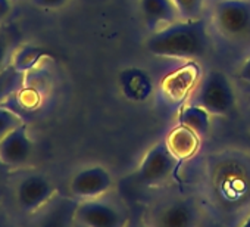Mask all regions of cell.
Returning <instances> with one entry per match:
<instances>
[{"mask_svg":"<svg viewBox=\"0 0 250 227\" xmlns=\"http://www.w3.org/2000/svg\"><path fill=\"white\" fill-rule=\"evenodd\" d=\"M180 20H197L202 18L205 0H172Z\"/></svg>","mask_w":250,"mask_h":227,"instance_id":"cell-17","label":"cell"},{"mask_svg":"<svg viewBox=\"0 0 250 227\" xmlns=\"http://www.w3.org/2000/svg\"><path fill=\"white\" fill-rule=\"evenodd\" d=\"M196 212L188 202H172L161 214L158 224L165 227H187L194 223Z\"/></svg>","mask_w":250,"mask_h":227,"instance_id":"cell-14","label":"cell"},{"mask_svg":"<svg viewBox=\"0 0 250 227\" xmlns=\"http://www.w3.org/2000/svg\"><path fill=\"white\" fill-rule=\"evenodd\" d=\"M47 55V50L39 46H33V45H25L21 46L15 50L11 65L18 69L20 72L28 74L31 72L40 62L42 59Z\"/></svg>","mask_w":250,"mask_h":227,"instance_id":"cell-15","label":"cell"},{"mask_svg":"<svg viewBox=\"0 0 250 227\" xmlns=\"http://www.w3.org/2000/svg\"><path fill=\"white\" fill-rule=\"evenodd\" d=\"M21 124H24V120L15 111L0 105V142Z\"/></svg>","mask_w":250,"mask_h":227,"instance_id":"cell-18","label":"cell"},{"mask_svg":"<svg viewBox=\"0 0 250 227\" xmlns=\"http://www.w3.org/2000/svg\"><path fill=\"white\" fill-rule=\"evenodd\" d=\"M165 140H167L171 152L178 159H186V158L193 157L200 143V137L193 130L187 129L186 126H181V124H178V127L171 130V133L168 135V137Z\"/></svg>","mask_w":250,"mask_h":227,"instance_id":"cell-12","label":"cell"},{"mask_svg":"<svg viewBox=\"0 0 250 227\" xmlns=\"http://www.w3.org/2000/svg\"><path fill=\"white\" fill-rule=\"evenodd\" d=\"M113 186L110 173L100 167L91 165L80 170L69 183V192L77 199H97L107 193Z\"/></svg>","mask_w":250,"mask_h":227,"instance_id":"cell-7","label":"cell"},{"mask_svg":"<svg viewBox=\"0 0 250 227\" xmlns=\"http://www.w3.org/2000/svg\"><path fill=\"white\" fill-rule=\"evenodd\" d=\"M14 2H27V0H14ZM30 2V0H28Z\"/></svg>","mask_w":250,"mask_h":227,"instance_id":"cell-25","label":"cell"},{"mask_svg":"<svg viewBox=\"0 0 250 227\" xmlns=\"http://www.w3.org/2000/svg\"><path fill=\"white\" fill-rule=\"evenodd\" d=\"M178 158L171 152L167 140L152 146L145 155L137 173L136 180L145 186H156L164 183L175 170Z\"/></svg>","mask_w":250,"mask_h":227,"instance_id":"cell-4","label":"cell"},{"mask_svg":"<svg viewBox=\"0 0 250 227\" xmlns=\"http://www.w3.org/2000/svg\"><path fill=\"white\" fill-rule=\"evenodd\" d=\"M243 226H247V227H250V217H247V218H246V221L243 223Z\"/></svg>","mask_w":250,"mask_h":227,"instance_id":"cell-24","label":"cell"},{"mask_svg":"<svg viewBox=\"0 0 250 227\" xmlns=\"http://www.w3.org/2000/svg\"><path fill=\"white\" fill-rule=\"evenodd\" d=\"M119 84H121L122 93L130 100H134V102L146 100L152 94V90H153L150 77L147 75V72L139 68H130L121 72Z\"/></svg>","mask_w":250,"mask_h":227,"instance_id":"cell-11","label":"cell"},{"mask_svg":"<svg viewBox=\"0 0 250 227\" xmlns=\"http://www.w3.org/2000/svg\"><path fill=\"white\" fill-rule=\"evenodd\" d=\"M14 0H0V24L9 20L14 11Z\"/></svg>","mask_w":250,"mask_h":227,"instance_id":"cell-21","label":"cell"},{"mask_svg":"<svg viewBox=\"0 0 250 227\" xmlns=\"http://www.w3.org/2000/svg\"><path fill=\"white\" fill-rule=\"evenodd\" d=\"M8 170H9V168H8V167H6V165L2 162V161H0V176H2L3 173H6Z\"/></svg>","mask_w":250,"mask_h":227,"instance_id":"cell-23","label":"cell"},{"mask_svg":"<svg viewBox=\"0 0 250 227\" xmlns=\"http://www.w3.org/2000/svg\"><path fill=\"white\" fill-rule=\"evenodd\" d=\"M33 140L24 123L0 142V161L8 168L24 167L33 155Z\"/></svg>","mask_w":250,"mask_h":227,"instance_id":"cell-8","label":"cell"},{"mask_svg":"<svg viewBox=\"0 0 250 227\" xmlns=\"http://www.w3.org/2000/svg\"><path fill=\"white\" fill-rule=\"evenodd\" d=\"M74 223L85 227H118L125 223V217L113 205L97 199H83L75 205Z\"/></svg>","mask_w":250,"mask_h":227,"instance_id":"cell-6","label":"cell"},{"mask_svg":"<svg viewBox=\"0 0 250 227\" xmlns=\"http://www.w3.org/2000/svg\"><path fill=\"white\" fill-rule=\"evenodd\" d=\"M212 27L227 45L250 55V0H218Z\"/></svg>","mask_w":250,"mask_h":227,"instance_id":"cell-2","label":"cell"},{"mask_svg":"<svg viewBox=\"0 0 250 227\" xmlns=\"http://www.w3.org/2000/svg\"><path fill=\"white\" fill-rule=\"evenodd\" d=\"M209 117H210V114L206 109L190 102L188 105H186L181 109L180 115H178V123L181 126H186L187 129L193 130L202 139L209 133V129H210Z\"/></svg>","mask_w":250,"mask_h":227,"instance_id":"cell-13","label":"cell"},{"mask_svg":"<svg viewBox=\"0 0 250 227\" xmlns=\"http://www.w3.org/2000/svg\"><path fill=\"white\" fill-rule=\"evenodd\" d=\"M30 2L40 9L53 11V9H59V8L65 6L69 0H30Z\"/></svg>","mask_w":250,"mask_h":227,"instance_id":"cell-20","label":"cell"},{"mask_svg":"<svg viewBox=\"0 0 250 227\" xmlns=\"http://www.w3.org/2000/svg\"><path fill=\"white\" fill-rule=\"evenodd\" d=\"M147 50L161 58L194 61L206 55L209 49V30L203 18L178 20L152 33Z\"/></svg>","mask_w":250,"mask_h":227,"instance_id":"cell-1","label":"cell"},{"mask_svg":"<svg viewBox=\"0 0 250 227\" xmlns=\"http://www.w3.org/2000/svg\"><path fill=\"white\" fill-rule=\"evenodd\" d=\"M24 72H20L12 65H8L3 71H0V105L14 93L20 91L25 81Z\"/></svg>","mask_w":250,"mask_h":227,"instance_id":"cell-16","label":"cell"},{"mask_svg":"<svg viewBox=\"0 0 250 227\" xmlns=\"http://www.w3.org/2000/svg\"><path fill=\"white\" fill-rule=\"evenodd\" d=\"M238 77L246 81V83H250V55L246 58V61L241 64L240 69H238Z\"/></svg>","mask_w":250,"mask_h":227,"instance_id":"cell-22","label":"cell"},{"mask_svg":"<svg viewBox=\"0 0 250 227\" xmlns=\"http://www.w3.org/2000/svg\"><path fill=\"white\" fill-rule=\"evenodd\" d=\"M190 102L202 106L210 115L224 117L234 108L235 94L228 77L221 71L212 69L199 80Z\"/></svg>","mask_w":250,"mask_h":227,"instance_id":"cell-3","label":"cell"},{"mask_svg":"<svg viewBox=\"0 0 250 227\" xmlns=\"http://www.w3.org/2000/svg\"><path fill=\"white\" fill-rule=\"evenodd\" d=\"M14 53L15 50L11 34L8 31L0 30V71H3L8 65H11Z\"/></svg>","mask_w":250,"mask_h":227,"instance_id":"cell-19","label":"cell"},{"mask_svg":"<svg viewBox=\"0 0 250 227\" xmlns=\"http://www.w3.org/2000/svg\"><path fill=\"white\" fill-rule=\"evenodd\" d=\"M56 193L53 183L40 173L24 176L15 186V202L25 214H33L47 205Z\"/></svg>","mask_w":250,"mask_h":227,"instance_id":"cell-5","label":"cell"},{"mask_svg":"<svg viewBox=\"0 0 250 227\" xmlns=\"http://www.w3.org/2000/svg\"><path fill=\"white\" fill-rule=\"evenodd\" d=\"M140 8L145 23L152 33L180 20L172 0H140Z\"/></svg>","mask_w":250,"mask_h":227,"instance_id":"cell-10","label":"cell"},{"mask_svg":"<svg viewBox=\"0 0 250 227\" xmlns=\"http://www.w3.org/2000/svg\"><path fill=\"white\" fill-rule=\"evenodd\" d=\"M199 77H200L199 65L190 61L183 68L167 75L162 83V89L169 99L181 100V99H186L188 93L197 86Z\"/></svg>","mask_w":250,"mask_h":227,"instance_id":"cell-9","label":"cell"}]
</instances>
